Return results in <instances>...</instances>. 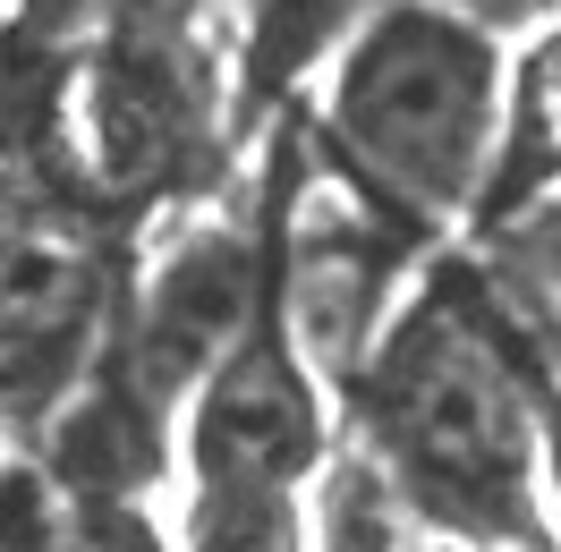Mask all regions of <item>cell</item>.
Masks as SVG:
<instances>
[{"instance_id":"52a82bcc","label":"cell","mask_w":561,"mask_h":552,"mask_svg":"<svg viewBox=\"0 0 561 552\" xmlns=\"http://www.w3.org/2000/svg\"><path fill=\"white\" fill-rule=\"evenodd\" d=\"M35 459L60 476L77 510H103V502H145L153 484H162V459H171V409L145 391L128 366H119V348H111L94 382L77 391L60 425L35 442Z\"/></svg>"},{"instance_id":"6da1fadb","label":"cell","mask_w":561,"mask_h":552,"mask_svg":"<svg viewBox=\"0 0 561 552\" xmlns=\"http://www.w3.org/2000/svg\"><path fill=\"white\" fill-rule=\"evenodd\" d=\"M357 450L400 493V510L493 552H561L545 527V391L502 280L477 264H443L383 323L375 357L350 382Z\"/></svg>"},{"instance_id":"7a4b0ae2","label":"cell","mask_w":561,"mask_h":552,"mask_svg":"<svg viewBox=\"0 0 561 552\" xmlns=\"http://www.w3.org/2000/svg\"><path fill=\"white\" fill-rule=\"evenodd\" d=\"M502 128H511L502 35L434 0H383L366 35L332 60L323 94L332 171L425 239L459 212H485Z\"/></svg>"},{"instance_id":"277c9868","label":"cell","mask_w":561,"mask_h":552,"mask_svg":"<svg viewBox=\"0 0 561 552\" xmlns=\"http://www.w3.org/2000/svg\"><path fill=\"white\" fill-rule=\"evenodd\" d=\"M239 94L213 51V18L187 9H119L77 51V145L111 212L213 205L230 171Z\"/></svg>"},{"instance_id":"ba28073f","label":"cell","mask_w":561,"mask_h":552,"mask_svg":"<svg viewBox=\"0 0 561 552\" xmlns=\"http://www.w3.org/2000/svg\"><path fill=\"white\" fill-rule=\"evenodd\" d=\"M375 0H239L230 26V94H239V128H264L280 111H298L307 77L341 60L366 35Z\"/></svg>"},{"instance_id":"30bf717a","label":"cell","mask_w":561,"mask_h":552,"mask_svg":"<svg viewBox=\"0 0 561 552\" xmlns=\"http://www.w3.org/2000/svg\"><path fill=\"white\" fill-rule=\"evenodd\" d=\"M434 9L477 18V26H493V35H519V26H536V18H545V0H434Z\"/></svg>"},{"instance_id":"4fadbf2b","label":"cell","mask_w":561,"mask_h":552,"mask_svg":"<svg viewBox=\"0 0 561 552\" xmlns=\"http://www.w3.org/2000/svg\"><path fill=\"white\" fill-rule=\"evenodd\" d=\"M85 552H94V544H85Z\"/></svg>"},{"instance_id":"3957f363","label":"cell","mask_w":561,"mask_h":552,"mask_svg":"<svg viewBox=\"0 0 561 552\" xmlns=\"http://www.w3.org/2000/svg\"><path fill=\"white\" fill-rule=\"evenodd\" d=\"M323 459H332V425H323L316 357L298 348L289 314H280V280H273L264 323L187 400L179 552H316Z\"/></svg>"},{"instance_id":"5b68a950","label":"cell","mask_w":561,"mask_h":552,"mask_svg":"<svg viewBox=\"0 0 561 552\" xmlns=\"http://www.w3.org/2000/svg\"><path fill=\"white\" fill-rule=\"evenodd\" d=\"M128 273L103 205L0 221V434L43 442L119 341Z\"/></svg>"},{"instance_id":"7c38bea8","label":"cell","mask_w":561,"mask_h":552,"mask_svg":"<svg viewBox=\"0 0 561 552\" xmlns=\"http://www.w3.org/2000/svg\"><path fill=\"white\" fill-rule=\"evenodd\" d=\"M400 552H468V544H400Z\"/></svg>"},{"instance_id":"8992f818","label":"cell","mask_w":561,"mask_h":552,"mask_svg":"<svg viewBox=\"0 0 561 552\" xmlns=\"http://www.w3.org/2000/svg\"><path fill=\"white\" fill-rule=\"evenodd\" d=\"M264 307H273V212L247 221L230 205H187L128 273L111 348L162 409H179L264 323Z\"/></svg>"},{"instance_id":"9c48e42d","label":"cell","mask_w":561,"mask_h":552,"mask_svg":"<svg viewBox=\"0 0 561 552\" xmlns=\"http://www.w3.org/2000/svg\"><path fill=\"white\" fill-rule=\"evenodd\" d=\"M553 187H561V26L527 51L519 85H511V128H502L485 212H527Z\"/></svg>"},{"instance_id":"8fae6325","label":"cell","mask_w":561,"mask_h":552,"mask_svg":"<svg viewBox=\"0 0 561 552\" xmlns=\"http://www.w3.org/2000/svg\"><path fill=\"white\" fill-rule=\"evenodd\" d=\"M545 493H553V518H561V382L545 391Z\"/></svg>"}]
</instances>
